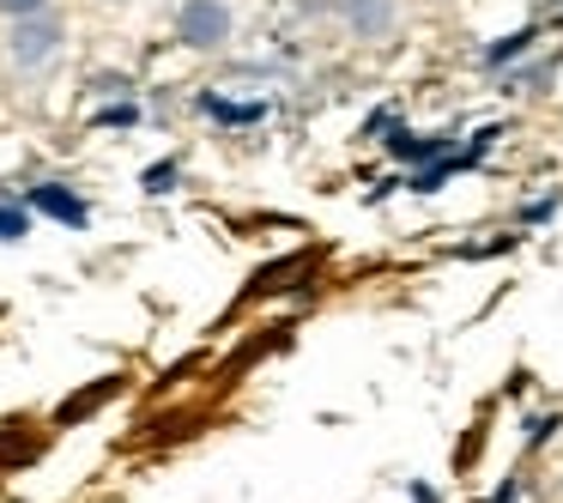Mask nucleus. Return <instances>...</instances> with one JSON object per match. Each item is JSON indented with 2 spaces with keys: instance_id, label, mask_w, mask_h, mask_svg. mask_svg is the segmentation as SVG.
<instances>
[{
  "instance_id": "obj_1",
  "label": "nucleus",
  "mask_w": 563,
  "mask_h": 503,
  "mask_svg": "<svg viewBox=\"0 0 563 503\" xmlns=\"http://www.w3.org/2000/svg\"><path fill=\"white\" fill-rule=\"evenodd\" d=\"M176 37H183L188 50H219V43L231 37V7H224V0H183Z\"/></svg>"
},
{
  "instance_id": "obj_2",
  "label": "nucleus",
  "mask_w": 563,
  "mask_h": 503,
  "mask_svg": "<svg viewBox=\"0 0 563 503\" xmlns=\"http://www.w3.org/2000/svg\"><path fill=\"white\" fill-rule=\"evenodd\" d=\"M333 13L345 19V31L364 43H382L394 31V0H333Z\"/></svg>"
},
{
  "instance_id": "obj_3",
  "label": "nucleus",
  "mask_w": 563,
  "mask_h": 503,
  "mask_svg": "<svg viewBox=\"0 0 563 503\" xmlns=\"http://www.w3.org/2000/svg\"><path fill=\"white\" fill-rule=\"evenodd\" d=\"M62 50V25H49V19H19V31H13V62L19 67H37V62H49V55Z\"/></svg>"
},
{
  "instance_id": "obj_4",
  "label": "nucleus",
  "mask_w": 563,
  "mask_h": 503,
  "mask_svg": "<svg viewBox=\"0 0 563 503\" xmlns=\"http://www.w3.org/2000/svg\"><path fill=\"white\" fill-rule=\"evenodd\" d=\"M31 207H37V212H49V219H62V225H86V200H79V195H67V188H55V183L31 188Z\"/></svg>"
},
{
  "instance_id": "obj_5",
  "label": "nucleus",
  "mask_w": 563,
  "mask_h": 503,
  "mask_svg": "<svg viewBox=\"0 0 563 503\" xmlns=\"http://www.w3.org/2000/svg\"><path fill=\"white\" fill-rule=\"evenodd\" d=\"M533 37H539V31H533V25H521V31H515V37H503V43H490V50H485V62H490V67H503V62H515V55H527V50H533Z\"/></svg>"
},
{
  "instance_id": "obj_6",
  "label": "nucleus",
  "mask_w": 563,
  "mask_h": 503,
  "mask_svg": "<svg viewBox=\"0 0 563 503\" xmlns=\"http://www.w3.org/2000/svg\"><path fill=\"white\" fill-rule=\"evenodd\" d=\"M25 231H31L25 207H0V237H25Z\"/></svg>"
},
{
  "instance_id": "obj_7",
  "label": "nucleus",
  "mask_w": 563,
  "mask_h": 503,
  "mask_svg": "<svg viewBox=\"0 0 563 503\" xmlns=\"http://www.w3.org/2000/svg\"><path fill=\"white\" fill-rule=\"evenodd\" d=\"M49 0H0V13H13V19H31V13H43Z\"/></svg>"
},
{
  "instance_id": "obj_8",
  "label": "nucleus",
  "mask_w": 563,
  "mask_h": 503,
  "mask_svg": "<svg viewBox=\"0 0 563 503\" xmlns=\"http://www.w3.org/2000/svg\"><path fill=\"white\" fill-rule=\"evenodd\" d=\"M170 176H176V164H152V171H146V188H152V195H164V188H170Z\"/></svg>"
},
{
  "instance_id": "obj_9",
  "label": "nucleus",
  "mask_w": 563,
  "mask_h": 503,
  "mask_svg": "<svg viewBox=\"0 0 563 503\" xmlns=\"http://www.w3.org/2000/svg\"><path fill=\"white\" fill-rule=\"evenodd\" d=\"M134 116H140L134 103H122V110H110V116H103V122H110V128H128V122H134Z\"/></svg>"
}]
</instances>
